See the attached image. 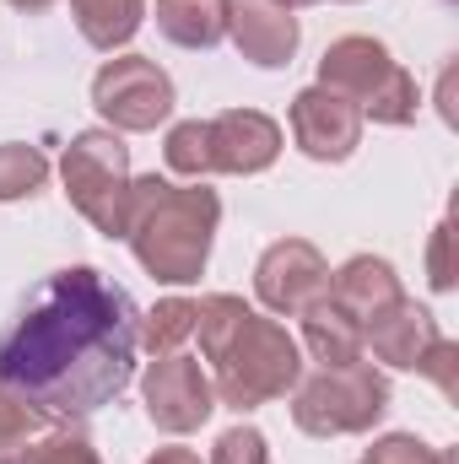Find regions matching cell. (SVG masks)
<instances>
[{"label": "cell", "mask_w": 459, "mask_h": 464, "mask_svg": "<svg viewBox=\"0 0 459 464\" xmlns=\"http://www.w3.org/2000/svg\"><path fill=\"white\" fill-rule=\"evenodd\" d=\"M141 314L93 265L49 276L0 335V389L33 416H93L135 372Z\"/></svg>", "instance_id": "6da1fadb"}, {"label": "cell", "mask_w": 459, "mask_h": 464, "mask_svg": "<svg viewBox=\"0 0 459 464\" xmlns=\"http://www.w3.org/2000/svg\"><path fill=\"white\" fill-rule=\"evenodd\" d=\"M195 324H200V341L217 362V383H222V400L249 411L270 394H281L292 378H298V346L287 341V330L254 319L238 297H211L195 308Z\"/></svg>", "instance_id": "7a4b0ae2"}, {"label": "cell", "mask_w": 459, "mask_h": 464, "mask_svg": "<svg viewBox=\"0 0 459 464\" xmlns=\"http://www.w3.org/2000/svg\"><path fill=\"white\" fill-rule=\"evenodd\" d=\"M124 227L141 254V265L162 281H195L217 227V195L211 189H173L162 179L130 184Z\"/></svg>", "instance_id": "3957f363"}, {"label": "cell", "mask_w": 459, "mask_h": 464, "mask_svg": "<svg viewBox=\"0 0 459 464\" xmlns=\"http://www.w3.org/2000/svg\"><path fill=\"white\" fill-rule=\"evenodd\" d=\"M276 146L281 135L265 114H222L211 124H179L168 135V162L179 173H211V168L259 173L276 157Z\"/></svg>", "instance_id": "277c9868"}, {"label": "cell", "mask_w": 459, "mask_h": 464, "mask_svg": "<svg viewBox=\"0 0 459 464\" xmlns=\"http://www.w3.org/2000/svg\"><path fill=\"white\" fill-rule=\"evenodd\" d=\"M325 87H341L346 98L367 103L373 119H389V124H405L416 114V87L411 76L373 44V38H341L330 54H325Z\"/></svg>", "instance_id": "5b68a950"}, {"label": "cell", "mask_w": 459, "mask_h": 464, "mask_svg": "<svg viewBox=\"0 0 459 464\" xmlns=\"http://www.w3.org/2000/svg\"><path fill=\"white\" fill-rule=\"evenodd\" d=\"M389 389L373 367H325L303 394H298V421L319 438L330 432H362L378 411H384Z\"/></svg>", "instance_id": "8992f818"}, {"label": "cell", "mask_w": 459, "mask_h": 464, "mask_svg": "<svg viewBox=\"0 0 459 464\" xmlns=\"http://www.w3.org/2000/svg\"><path fill=\"white\" fill-rule=\"evenodd\" d=\"M65 189L71 200L82 206V217H93L98 227L124 232V200H130V184H124V146L114 135H82L71 151H65Z\"/></svg>", "instance_id": "52a82bcc"}, {"label": "cell", "mask_w": 459, "mask_h": 464, "mask_svg": "<svg viewBox=\"0 0 459 464\" xmlns=\"http://www.w3.org/2000/svg\"><path fill=\"white\" fill-rule=\"evenodd\" d=\"M93 98H98V109L114 119V124H124V130H151L157 119L173 109L168 76H162L151 60H141V54L103 65L98 82H93Z\"/></svg>", "instance_id": "ba28073f"}, {"label": "cell", "mask_w": 459, "mask_h": 464, "mask_svg": "<svg viewBox=\"0 0 459 464\" xmlns=\"http://www.w3.org/2000/svg\"><path fill=\"white\" fill-rule=\"evenodd\" d=\"M146 411H151L157 427L190 432V427H200V421L211 416V383L200 378L195 362L162 356V362H151V372H146Z\"/></svg>", "instance_id": "9c48e42d"}, {"label": "cell", "mask_w": 459, "mask_h": 464, "mask_svg": "<svg viewBox=\"0 0 459 464\" xmlns=\"http://www.w3.org/2000/svg\"><path fill=\"white\" fill-rule=\"evenodd\" d=\"M325 265L308 243H276L265 259H259V297L281 314H303L314 308V297L325 292Z\"/></svg>", "instance_id": "30bf717a"}, {"label": "cell", "mask_w": 459, "mask_h": 464, "mask_svg": "<svg viewBox=\"0 0 459 464\" xmlns=\"http://www.w3.org/2000/svg\"><path fill=\"white\" fill-rule=\"evenodd\" d=\"M222 16L238 49L259 65H287V54L298 49V22H292V5L281 0H228Z\"/></svg>", "instance_id": "8fae6325"}, {"label": "cell", "mask_w": 459, "mask_h": 464, "mask_svg": "<svg viewBox=\"0 0 459 464\" xmlns=\"http://www.w3.org/2000/svg\"><path fill=\"white\" fill-rule=\"evenodd\" d=\"M292 130H298V140H303V151L308 157H319V162H341L346 151L356 146V135H362V119L356 109L336 98V92H303L298 98V109H292Z\"/></svg>", "instance_id": "7c38bea8"}, {"label": "cell", "mask_w": 459, "mask_h": 464, "mask_svg": "<svg viewBox=\"0 0 459 464\" xmlns=\"http://www.w3.org/2000/svg\"><path fill=\"white\" fill-rule=\"evenodd\" d=\"M438 346V335H433V319L422 314V308H411V303H389L384 314H373V351L384 356V362H395V367H422V356Z\"/></svg>", "instance_id": "4fadbf2b"}, {"label": "cell", "mask_w": 459, "mask_h": 464, "mask_svg": "<svg viewBox=\"0 0 459 464\" xmlns=\"http://www.w3.org/2000/svg\"><path fill=\"white\" fill-rule=\"evenodd\" d=\"M395 297H400V292H395V276H389V265H378V259H351L341 270V281H336V308L356 314V319L384 314Z\"/></svg>", "instance_id": "5bb4252c"}, {"label": "cell", "mask_w": 459, "mask_h": 464, "mask_svg": "<svg viewBox=\"0 0 459 464\" xmlns=\"http://www.w3.org/2000/svg\"><path fill=\"white\" fill-rule=\"evenodd\" d=\"M157 27L173 44L206 49L222 38V0H157Z\"/></svg>", "instance_id": "9a60e30c"}, {"label": "cell", "mask_w": 459, "mask_h": 464, "mask_svg": "<svg viewBox=\"0 0 459 464\" xmlns=\"http://www.w3.org/2000/svg\"><path fill=\"white\" fill-rule=\"evenodd\" d=\"M76 22L98 49H114L141 27V0H76Z\"/></svg>", "instance_id": "2e32d148"}, {"label": "cell", "mask_w": 459, "mask_h": 464, "mask_svg": "<svg viewBox=\"0 0 459 464\" xmlns=\"http://www.w3.org/2000/svg\"><path fill=\"white\" fill-rule=\"evenodd\" d=\"M44 184V157L27 146H0V200L33 195Z\"/></svg>", "instance_id": "e0dca14e"}, {"label": "cell", "mask_w": 459, "mask_h": 464, "mask_svg": "<svg viewBox=\"0 0 459 464\" xmlns=\"http://www.w3.org/2000/svg\"><path fill=\"white\" fill-rule=\"evenodd\" d=\"M190 330H195V303H162V308L146 319L141 335H146V346L151 351H173Z\"/></svg>", "instance_id": "ac0fdd59"}, {"label": "cell", "mask_w": 459, "mask_h": 464, "mask_svg": "<svg viewBox=\"0 0 459 464\" xmlns=\"http://www.w3.org/2000/svg\"><path fill=\"white\" fill-rule=\"evenodd\" d=\"M27 427H33V411L27 405H11L5 389H0V464H22Z\"/></svg>", "instance_id": "d6986e66"}, {"label": "cell", "mask_w": 459, "mask_h": 464, "mask_svg": "<svg viewBox=\"0 0 459 464\" xmlns=\"http://www.w3.org/2000/svg\"><path fill=\"white\" fill-rule=\"evenodd\" d=\"M217 464H270V459H265V438H259V432H249V427L228 432V438L217 443Z\"/></svg>", "instance_id": "ffe728a7"}, {"label": "cell", "mask_w": 459, "mask_h": 464, "mask_svg": "<svg viewBox=\"0 0 459 464\" xmlns=\"http://www.w3.org/2000/svg\"><path fill=\"white\" fill-rule=\"evenodd\" d=\"M362 464H438V459H433L416 438H384V443H378Z\"/></svg>", "instance_id": "44dd1931"}, {"label": "cell", "mask_w": 459, "mask_h": 464, "mask_svg": "<svg viewBox=\"0 0 459 464\" xmlns=\"http://www.w3.org/2000/svg\"><path fill=\"white\" fill-rule=\"evenodd\" d=\"M33 464H98V459H93V449L82 438H49Z\"/></svg>", "instance_id": "7402d4cb"}, {"label": "cell", "mask_w": 459, "mask_h": 464, "mask_svg": "<svg viewBox=\"0 0 459 464\" xmlns=\"http://www.w3.org/2000/svg\"><path fill=\"white\" fill-rule=\"evenodd\" d=\"M151 464H200L195 454H184V449H168V454H157Z\"/></svg>", "instance_id": "603a6c76"}, {"label": "cell", "mask_w": 459, "mask_h": 464, "mask_svg": "<svg viewBox=\"0 0 459 464\" xmlns=\"http://www.w3.org/2000/svg\"><path fill=\"white\" fill-rule=\"evenodd\" d=\"M11 5H27V11H44L49 0H11Z\"/></svg>", "instance_id": "cb8c5ba5"}, {"label": "cell", "mask_w": 459, "mask_h": 464, "mask_svg": "<svg viewBox=\"0 0 459 464\" xmlns=\"http://www.w3.org/2000/svg\"><path fill=\"white\" fill-rule=\"evenodd\" d=\"M281 5H292V0H281Z\"/></svg>", "instance_id": "d4e9b609"}]
</instances>
